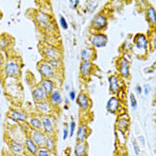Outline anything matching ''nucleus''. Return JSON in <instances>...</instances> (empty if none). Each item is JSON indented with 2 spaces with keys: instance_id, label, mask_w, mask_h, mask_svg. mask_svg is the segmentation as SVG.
Segmentation results:
<instances>
[{
  "instance_id": "1",
  "label": "nucleus",
  "mask_w": 156,
  "mask_h": 156,
  "mask_svg": "<svg viewBox=\"0 0 156 156\" xmlns=\"http://www.w3.org/2000/svg\"><path fill=\"white\" fill-rule=\"evenodd\" d=\"M38 71L44 79L51 80L55 78V69L51 65L48 61L42 62L38 66Z\"/></svg>"
},
{
  "instance_id": "2",
  "label": "nucleus",
  "mask_w": 156,
  "mask_h": 156,
  "mask_svg": "<svg viewBox=\"0 0 156 156\" xmlns=\"http://www.w3.org/2000/svg\"><path fill=\"white\" fill-rule=\"evenodd\" d=\"M42 131L46 136H52L55 132V123L53 119L49 115H44L41 118Z\"/></svg>"
},
{
  "instance_id": "3",
  "label": "nucleus",
  "mask_w": 156,
  "mask_h": 156,
  "mask_svg": "<svg viewBox=\"0 0 156 156\" xmlns=\"http://www.w3.org/2000/svg\"><path fill=\"white\" fill-rule=\"evenodd\" d=\"M35 19H36V21H37L38 25L40 27H42L43 29L49 30L51 27H52L53 23L51 22V17L49 16L46 13L39 11V12L36 14Z\"/></svg>"
},
{
  "instance_id": "4",
  "label": "nucleus",
  "mask_w": 156,
  "mask_h": 156,
  "mask_svg": "<svg viewBox=\"0 0 156 156\" xmlns=\"http://www.w3.org/2000/svg\"><path fill=\"white\" fill-rule=\"evenodd\" d=\"M44 54L46 56L49 62H53V61H60L62 53L59 49L53 45H48V46L44 48Z\"/></svg>"
},
{
  "instance_id": "5",
  "label": "nucleus",
  "mask_w": 156,
  "mask_h": 156,
  "mask_svg": "<svg viewBox=\"0 0 156 156\" xmlns=\"http://www.w3.org/2000/svg\"><path fill=\"white\" fill-rule=\"evenodd\" d=\"M90 42L93 46L96 48H102L105 47L108 44V37L102 33H97L91 35Z\"/></svg>"
},
{
  "instance_id": "6",
  "label": "nucleus",
  "mask_w": 156,
  "mask_h": 156,
  "mask_svg": "<svg viewBox=\"0 0 156 156\" xmlns=\"http://www.w3.org/2000/svg\"><path fill=\"white\" fill-rule=\"evenodd\" d=\"M91 25H92L93 28L97 32L101 31L108 25V19L103 15H97L92 19Z\"/></svg>"
},
{
  "instance_id": "7",
  "label": "nucleus",
  "mask_w": 156,
  "mask_h": 156,
  "mask_svg": "<svg viewBox=\"0 0 156 156\" xmlns=\"http://www.w3.org/2000/svg\"><path fill=\"white\" fill-rule=\"evenodd\" d=\"M45 137H46V135L42 131H31V134H30V138L38 146V148L44 147Z\"/></svg>"
},
{
  "instance_id": "8",
  "label": "nucleus",
  "mask_w": 156,
  "mask_h": 156,
  "mask_svg": "<svg viewBox=\"0 0 156 156\" xmlns=\"http://www.w3.org/2000/svg\"><path fill=\"white\" fill-rule=\"evenodd\" d=\"M133 42L135 44L136 50L143 52L147 51V47H148V40L146 36L144 34H138L136 35V37L133 39Z\"/></svg>"
},
{
  "instance_id": "9",
  "label": "nucleus",
  "mask_w": 156,
  "mask_h": 156,
  "mask_svg": "<svg viewBox=\"0 0 156 156\" xmlns=\"http://www.w3.org/2000/svg\"><path fill=\"white\" fill-rule=\"evenodd\" d=\"M5 73L9 76H17L20 73L19 64L15 61H9L5 66Z\"/></svg>"
},
{
  "instance_id": "10",
  "label": "nucleus",
  "mask_w": 156,
  "mask_h": 156,
  "mask_svg": "<svg viewBox=\"0 0 156 156\" xmlns=\"http://www.w3.org/2000/svg\"><path fill=\"white\" fill-rule=\"evenodd\" d=\"M119 73L123 78H128L130 75V64L129 61L126 58H122L119 64Z\"/></svg>"
},
{
  "instance_id": "11",
  "label": "nucleus",
  "mask_w": 156,
  "mask_h": 156,
  "mask_svg": "<svg viewBox=\"0 0 156 156\" xmlns=\"http://www.w3.org/2000/svg\"><path fill=\"white\" fill-rule=\"evenodd\" d=\"M119 107H120V101L116 97H110L106 106L108 112H109L111 114L116 113L119 108Z\"/></svg>"
},
{
  "instance_id": "12",
  "label": "nucleus",
  "mask_w": 156,
  "mask_h": 156,
  "mask_svg": "<svg viewBox=\"0 0 156 156\" xmlns=\"http://www.w3.org/2000/svg\"><path fill=\"white\" fill-rule=\"evenodd\" d=\"M77 103L82 110H87L90 107V100L85 93H80L77 97Z\"/></svg>"
},
{
  "instance_id": "13",
  "label": "nucleus",
  "mask_w": 156,
  "mask_h": 156,
  "mask_svg": "<svg viewBox=\"0 0 156 156\" xmlns=\"http://www.w3.org/2000/svg\"><path fill=\"white\" fill-rule=\"evenodd\" d=\"M37 109L40 113V114H44V115H48L49 114L51 113V110H52V108H51V104L48 101H39V102H37Z\"/></svg>"
},
{
  "instance_id": "14",
  "label": "nucleus",
  "mask_w": 156,
  "mask_h": 156,
  "mask_svg": "<svg viewBox=\"0 0 156 156\" xmlns=\"http://www.w3.org/2000/svg\"><path fill=\"white\" fill-rule=\"evenodd\" d=\"M33 97H34L35 101L37 102H39V101H45L48 96L40 86H36L33 90Z\"/></svg>"
},
{
  "instance_id": "15",
  "label": "nucleus",
  "mask_w": 156,
  "mask_h": 156,
  "mask_svg": "<svg viewBox=\"0 0 156 156\" xmlns=\"http://www.w3.org/2000/svg\"><path fill=\"white\" fill-rule=\"evenodd\" d=\"M54 81L51 80H47V79H44L40 83V87L44 90V92L46 93L47 96H50L51 93L54 90Z\"/></svg>"
},
{
  "instance_id": "16",
  "label": "nucleus",
  "mask_w": 156,
  "mask_h": 156,
  "mask_svg": "<svg viewBox=\"0 0 156 156\" xmlns=\"http://www.w3.org/2000/svg\"><path fill=\"white\" fill-rule=\"evenodd\" d=\"M93 64L91 62H82V64L80 66V73L82 77L87 78L91 73Z\"/></svg>"
},
{
  "instance_id": "17",
  "label": "nucleus",
  "mask_w": 156,
  "mask_h": 156,
  "mask_svg": "<svg viewBox=\"0 0 156 156\" xmlns=\"http://www.w3.org/2000/svg\"><path fill=\"white\" fill-rule=\"evenodd\" d=\"M109 82V89L110 91L112 93H117L119 90L120 89V84H119V78L116 75H112L108 79Z\"/></svg>"
},
{
  "instance_id": "18",
  "label": "nucleus",
  "mask_w": 156,
  "mask_h": 156,
  "mask_svg": "<svg viewBox=\"0 0 156 156\" xmlns=\"http://www.w3.org/2000/svg\"><path fill=\"white\" fill-rule=\"evenodd\" d=\"M129 125V117L126 114H122L119 115L118 120H117V127L118 130L120 131H125L127 129Z\"/></svg>"
},
{
  "instance_id": "19",
  "label": "nucleus",
  "mask_w": 156,
  "mask_h": 156,
  "mask_svg": "<svg viewBox=\"0 0 156 156\" xmlns=\"http://www.w3.org/2000/svg\"><path fill=\"white\" fill-rule=\"evenodd\" d=\"M25 144V148L28 151V153H30L31 155H37V153H38V146L34 144L30 137L25 140V144Z\"/></svg>"
},
{
  "instance_id": "20",
  "label": "nucleus",
  "mask_w": 156,
  "mask_h": 156,
  "mask_svg": "<svg viewBox=\"0 0 156 156\" xmlns=\"http://www.w3.org/2000/svg\"><path fill=\"white\" fill-rule=\"evenodd\" d=\"M10 149L15 154H21L24 151V146L23 144L16 140H12L10 142Z\"/></svg>"
},
{
  "instance_id": "21",
  "label": "nucleus",
  "mask_w": 156,
  "mask_h": 156,
  "mask_svg": "<svg viewBox=\"0 0 156 156\" xmlns=\"http://www.w3.org/2000/svg\"><path fill=\"white\" fill-rule=\"evenodd\" d=\"M95 56V51L93 48H85L81 52V58L83 62H90Z\"/></svg>"
},
{
  "instance_id": "22",
  "label": "nucleus",
  "mask_w": 156,
  "mask_h": 156,
  "mask_svg": "<svg viewBox=\"0 0 156 156\" xmlns=\"http://www.w3.org/2000/svg\"><path fill=\"white\" fill-rule=\"evenodd\" d=\"M87 152V145L84 142H78L74 148V153L76 156H84Z\"/></svg>"
},
{
  "instance_id": "23",
  "label": "nucleus",
  "mask_w": 156,
  "mask_h": 156,
  "mask_svg": "<svg viewBox=\"0 0 156 156\" xmlns=\"http://www.w3.org/2000/svg\"><path fill=\"white\" fill-rule=\"evenodd\" d=\"M29 125L34 131H42V121L41 119L37 116H33L29 119Z\"/></svg>"
},
{
  "instance_id": "24",
  "label": "nucleus",
  "mask_w": 156,
  "mask_h": 156,
  "mask_svg": "<svg viewBox=\"0 0 156 156\" xmlns=\"http://www.w3.org/2000/svg\"><path fill=\"white\" fill-rule=\"evenodd\" d=\"M9 115L14 120H16V121H26L27 119V114L25 113L17 111V110H10L9 111Z\"/></svg>"
},
{
  "instance_id": "25",
  "label": "nucleus",
  "mask_w": 156,
  "mask_h": 156,
  "mask_svg": "<svg viewBox=\"0 0 156 156\" xmlns=\"http://www.w3.org/2000/svg\"><path fill=\"white\" fill-rule=\"evenodd\" d=\"M87 133H88V129L87 126L82 124L80 127H79V130L77 131V139L79 142H84V140L86 139V136H87Z\"/></svg>"
},
{
  "instance_id": "26",
  "label": "nucleus",
  "mask_w": 156,
  "mask_h": 156,
  "mask_svg": "<svg viewBox=\"0 0 156 156\" xmlns=\"http://www.w3.org/2000/svg\"><path fill=\"white\" fill-rule=\"evenodd\" d=\"M146 16L148 18V20L152 25H155L156 23V11L155 9L149 6L146 9Z\"/></svg>"
},
{
  "instance_id": "27",
  "label": "nucleus",
  "mask_w": 156,
  "mask_h": 156,
  "mask_svg": "<svg viewBox=\"0 0 156 156\" xmlns=\"http://www.w3.org/2000/svg\"><path fill=\"white\" fill-rule=\"evenodd\" d=\"M50 101L54 105H59L62 103V98L58 90H53V92L50 95Z\"/></svg>"
},
{
  "instance_id": "28",
  "label": "nucleus",
  "mask_w": 156,
  "mask_h": 156,
  "mask_svg": "<svg viewBox=\"0 0 156 156\" xmlns=\"http://www.w3.org/2000/svg\"><path fill=\"white\" fill-rule=\"evenodd\" d=\"M44 148L48 149L51 153L55 151V143L52 136H46V137H45V143H44Z\"/></svg>"
},
{
  "instance_id": "29",
  "label": "nucleus",
  "mask_w": 156,
  "mask_h": 156,
  "mask_svg": "<svg viewBox=\"0 0 156 156\" xmlns=\"http://www.w3.org/2000/svg\"><path fill=\"white\" fill-rule=\"evenodd\" d=\"M36 156H51V152L44 147H43V148H38Z\"/></svg>"
},
{
  "instance_id": "30",
  "label": "nucleus",
  "mask_w": 156,
  "mask_h": 156,
  "mask_svg": "<svg viewBox=\"0 0 156 156\" xmlns=\"http://www.w3.org/2000/svg\"><path fill=\"white\" fill-rule=\"evenodd\" d=\"M97 1H90L87 4V9H88L89 11H90V12H92L94 11V9L97 7Z\"/></svg>"
},
{
  "instance_id": "31",
  "label": "nucleus",
  "mask_w": 156,
  "mask_h": 156,
  "mask_svg": "<svg viewBox=\"0 0 156 156\" xmlns=\"http://www.w3.org/2000/svg\"><path fill=\"white\" fill-rule=\"evenodd\" d=\"M130 101H131V108H132L133 109H136V108H137V101L136 100L135 96H134L132 93L130 94Z\"/></svg>"
},
{
  "instance_id": "32",
  "label": "nucleus",
  "mask_w": 156,
  "mask_h": 156,
  "mask_svg": "<svg viewBox=\"0 0 156 156\" xmlns=\"http://www.w3.org/2000/svg\"><path fill=\"white\" fill-rule=\"evenodd\" d=\"M60 24L62 26V27L63 28L64 30H67L68 28V22L66 21V19L64 18L63 16H61L60 17Z\"/></svg>"
},
{
  "instance_id": "33",
  "label": "nucleus",
  "mask_w": 156,
  "mask_h": 156,
  "mask_svg": "<svg viewBox=\"0 0 156 156\" xmlns=\"http://www.w3.org/2000/svg\"><path fill=\"white\" fill-rule=\"evenodd\" d=\"M75 126H76V123L74 121H71L70 126H69V131H68V133H69L70 136H73V135L74 131H75Z\"/></svg>"
},
{
  "instance_id": "34",
  "label": "nucleus",
  "mask_w": 156,
  "mask_h": 156,
  "mask_svg": "<svg viewBox=\"0 0 156 156\" xmlns=\"http://www.w3.org/2000/svg\"><path fill=\"white\" fill-rule=\"evenodd\" d=\"M132 143H133V148H134V150H135L136 154H139L140 148H139V146H138V144H136V142L135 140H134Z\"/></svg>"
},
{
  "instance_id": "35",
  "label": "nucleus",
  "mask_w": 156,
  "mask_h": 156,
  "mask_svg": "<svg viewBox=\"0 0 156 156\" xmlns=\"http://www.w3.org/2000/svg\"><path fill=\"white\" fill-rule=\"evenodd\" d=\"M68 135H69V133H68V126L65 125V126L63 128V136H62V138L63 140H66L68 138Z\"/></svg>"
},
{
  "instance_id": "36",
  "label": "nucleus",
  "mask_w": 156,
  "mask_h": 156,
  "mask_svg": "<svg viewBox=\"0 0 156 156\" xmlns=\"http://www.w3.org/2000/svg\"><path fill=\"white\" fill-rule=\"evenodd\" d=\"M9 44V41L6 39L5 38H1V39H0V45L1 46H6L7 44Z\"/></svg>"
},
{
  "instance_id": "37",
  "label": "nucleus",
  "mask_w": 156,
  "mask_h": 156,
  "mask_svg": "<svg viewBox=\"0 0 156 156\" xmlns=\"http://www.w3.org/2000/svg\"><path fill=\"white\" fill-rule=\"evenodd\" d=\"M69 98H70L71 101L75 100V98H76V93H75L74 90H71V91L69 92Z\"/></svg>"
},
{
  "instance_id": "38",
  "label": "nucleus",
  "mask_w": 156,
  "mask_h": 156,
  "mask_svg": "<svg viewBox=\"0 0 156 156\" xmlns=\"http://www.w3.org/2000/svg\"><path fill=\"white\" fill-rule=\"evenodd\" d=\"M70 4H71V5H72L73 8L76 9L77 6L80 4V1L79 0H76V1H70Z\"/></svg>"
},
{
  "instance_id": "39",
  "label": "nucleus",
  "mask_w": 156,
  "mask_h": 156,
  "mask_svg": "<svg viewBox=\"0 0 156 156\" xmlns=\"http://www.w3.org/2000/svg\"><path fill=\"white\" fill-rule=\"evenodd\" d=\"M149 90H150V86L147 84V85H145L144 86V94L145 95H148V93H149Z\"/></svg>"
},
{
  "instance_id": "40",
  "label": "nucleus",
  "mask_w": 156,
  "mask_h": 156,
  "mask_svg": "<svg viewBox=\"0 0 156 156\" xmlns=\"http://www.w3.org/2000/svg\"><path fill=\"white\" fill-rule=\"evenodd\" d=\"M136 91L137 92V94H141V93H142V91H143L142 87H141L140 85H136Z\"/></svg>"
},
{
  "instance_id": "41",
  "label": "nucleus",
  "mask_w": 156,
  "mask_h": 156,
  "mask_svg": "<svg viewBox=\"0 0 156 156\" xmlns=\"http://www.w3.org/2000/svg\"><path fill=\"white\" fill-rule=\"evenodd\" d=\"M65 89H66V90H69V85L67 84V85L65 86Z\"/></svg>"
},
{
  "instance_id": "42",
  "label": "nucleus",
  "mask_w": 156,
  "mask_h": 156,
  "mask_svg": "<svg viewBox=\"0 0 156 156\" xmlns=\"http://www.w3.org/2000/svg\"><path fill=\"white\" fill-rule=\"evenodd\" d=\"M65 101H66V103H67V104H68V103H69V101H68V99H65Z\"/></svg>"
},
{
  "instance_id": "43",
  "label": "nucleus",
  "mask_w": 156,
  "mask_h": 156,
  "mask_svg": "<svg viewBox=\"0 0 156 156\" xmlns=\"http://www.w3.org/2000/svg\"><path fill=\"white\" fill-rule=\"evenodd\" d=\"M1 66H2V62H1V60H0V68H1Z\"/></svg>"
},
{
  "instance_id": "44",
  "label": "nucleus",
  "mask_w": 156,
  "mask_h": 156,
  "mask_svg": "<svg viewBox=\"0 0 156 156\" xmlns=\"http://www.w3.org/2000/svg\"><path fill=\"white\" fill-rule=\"evenodd\" d=\"M16 156H24V155H22V154H17V155Z\"/></svg>"
},
{
  "instance_id": "45",
  "label": "nucleus",
  "mask_w": 156,
  "mask_h": 156,
  "mask_svg": "<svg viewBox=\"0 0 156 156\" xmlns=\"http://www.w3.org/2000/svg\"><path fill=\"white\" fill-rule=\"evenodd\" d=\"M51 156H52V155H51Z\"/></svg>"
}]
</instances>
